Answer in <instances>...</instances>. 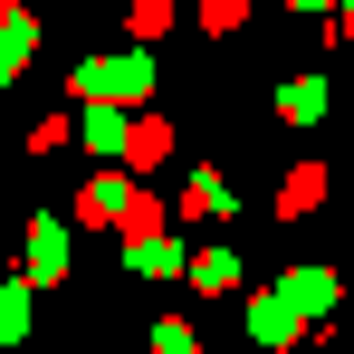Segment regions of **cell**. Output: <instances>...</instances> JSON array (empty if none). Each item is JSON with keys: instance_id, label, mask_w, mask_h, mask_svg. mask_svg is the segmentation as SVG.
Here are the masks:
<instances>
[{"instance_id": "cell-12", "label": "cell", "mask_w": 354, "mask_h": 354, "mask_svg": "<svg viewBox=\"0 0 354 354\" xmlns=\"http://www.w3.org/2000/svg\"><path fill=\"white\" fill-rule=\"evenodd\" d=\"M335 39H354V0H345V19H335Z\"/></svg>"}, {"instance_id": "cell-10", "label": "cell", "mask_w": 354, "mask_h": 354, "mask_svg": "<svg viewBox=\"0 0 354 354\" xmlns=\"http://www.w3.org/2000/svg\"><path fill=\"white\" fill-rule=\"evenodd\" d=\"M173 29V0H134V39H163Z\"/></svg>"}, {"instance_id": "cell-9", "label": "cell", "mask_w": 354, "mask_h": 354, "mask_svg": "<svg viewBox=\"0 0 354 354\" xmlns=\"http://www.w3.org/2000/svg\"><path fill=\"white\" fill-rule=\"evenodd\" d=\"M278 297H288V306H326L335 278H326V268H288V288H278Z\"/></svg>"}, {"instance_id": "cell-6", "label": "cell", "mask_w": 354, "mask_h": 354, "mask_svg": "<svg viewBox=\"0 0 354 354\" xmlns=\"http://www.w3.org/2000/svg\"><path fill=\"white\" fill-rule=\"evenodd\" d=\"M182 211H192V221H221V211H230V182H221V173H192V182H182Z\"/></svg>"}, {"instance_id": "cell-3", "label": "cell", "mask_w": 354, "mask_h": 354, "mask_svg": "<svg viewBox=\"0 0 354 354\" xmlns=\"http://www.w3.org/2000/svg\"><path fill=\"white\" fill-rule=\"evenodd\" d=\"M29 48H39V19H29V10H0V77H19Z\"/></svg>"}, {"instance_id": "cell-2", "label": "cell", "mask_w": 354, "mask_h": 354, "mask_svg": "<svg viewBox=\"0 0 354 354\" xmlns=\"http://www.w3.org/2000/svg\"><path fill=\"white\" fill-rule=\"evenodd\" d=\"M58 278H67V230L39 221V230H29V288H58Z\"/></svg>"}, {"instance_id": "cell-13", "label": "cell", "mask_w": 354, "mask_h": 354, "mask_svg": "<svg viewBox=\"0 0 354 354\" xmlns=\"http://www.w3.org/2000/svg\"><path fill=\"white\" fill-rule=\"evenodd\" d=\"M297 10H326V0H297Z\"/></svg>"}, {"instance_id": "cell-1", "label": "cell", "mask_w": 354, "mask_h": 354, "mask_svg": "<svg viewBox=\"0 0 354 354\" xmlns=\"http://www.w3.org/2000/svg\"><path fill=\"white\" fill-rule=\"evenodd\" d=\"M77 221L134 239V230H153V201H144V182H134V173H96L86 192H77Z\"/></svg>"}, {"instance_id": "cell-11", "label": "cell", "mask_w": 354, "mask_h": 354, "mask_svg": "<svg viewBox=\"0 0 354 354\" xmlns=\"http://www.w3.org/2000/svg\"><path fill=\"white\" fill-rule=\"evenodd\" d=\"M239 19H249V0H201V29H221V39H230Z\"/></svg>"}, {"instance_id": "cell-4", "label": "cell", "mask_w": 354, "mask_h": 354, "mask_svg": "<svg viewBox=\"0 0 354 354\" xmlns=\"http://www.w3.org/2000/svg\"><path fill=\"white\" fill-rule=\"evenodd\" d=\"M182 278H192L201 297H221V288L239 278V259H230V249H192V259H182Z\"/></svg>"}, {"instance_id": "cell-5", "label": "cell", "mask_w": 354, "mask_h": 354, "mask_svg": "<svg viewBox=\"0 0 354 354\" xmlns=\"http://www.w3.org/2000/svg\"><path fill=\"white\" fill-rule=\"evenodd\" d=\"M249 335H259V345H297V306L288 297H259V306H249Z\"/></svg>"}, {"instance_id": "cell-7", "label": "cell", "mask_w": 354, "mask_h": 354, "mask_svg": "<svg viewBox=\"0 0 354 354\" xmlns=\"http://www.w3.org/2000/svg\"><path fill=\"white\" fill-rule=\"evenodd\" d=\"M316 192H326V173H316V163H297L288 192H278V221H306V211H316Z\"/></svg>"}, {"instance_id": "cell-8", "label": "cell", "mask_w": 354, "mask_h": 354, "mask_svg": "<svg viewBox=\"0 0 354 354\" xmlns=\"http://www.w3.org/2000/svg\"><path fill=\"white\" fill-rule=\"evenodd\" d=\"M163 144H173V124H163V115H134V134H124V163H163Z\"/></svg>"}]
</instances>
